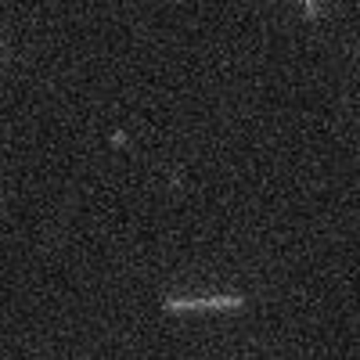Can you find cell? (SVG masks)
<instances>
[{"instance_id": "cell-1", "label": "cell", "mask_w": 360, "mask_h": 360, "mask_svg": "<svg viewBox=\"0 0 360 360\" xmlns=\"http://www.w3.org/2000/svg\"><path fill=\"white\" fill-rule=\"evenodd\" d=\"M169 310H238L242 307V295H217V299H166Z\"/></svg>"}, {"instance_id": "cell-2", "label": "cell", "mask_w": 360, "mask_h": 360, "mask_svg": "<svg viewBox=\"0 0 360 360\" xmlns=\"http://www.w3.org/2000/svg\"><path fill=\"white\" fill-rule=\"evenodd\" d=\"M307 18H317V0H307Z\"/></svg>"}]
</instances>
